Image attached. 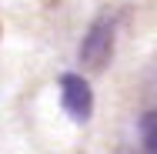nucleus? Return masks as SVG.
Listing matches in <instances>:
<instances>
[{
    "mask_svg": "<svg viewBox=\"0 0 157 154\" xmlns=\"http://www.w3.org/2000/svg\"><path fill=\"white\" fill-rule=\"evenodd\" d=\"M110 50H114V17L104 14L90 24V30L80 40V61L90 70H104L110 61Z\"/></svg>",
    "mask_w": 157,
    "mask_h": 154,
    "instance_id": "1",
    "label": "nucleus"
},
{
    "mask_svg": "<svg viewBox=\"0 0 157 154\" xmlns=\"http://www.w3.org/2000/svg\"><path fill=\"white\" fill-rule=\"evenodd\" d=\"M60 101H63V111H67L74 121H87L90 111H94L90 84H87L80 74H63L60 77Z\"/></svg>",
    "mask_w": 157,
    "mask_h": 154,
    "instance_id": "2",
    "label": "nucleus"
},
{
    "mask_svg": "<svg viewBox=\"0 0 157 154\" xmlns=\"http://www.w3.org/2000/svg\"><path fill=\"white\" fill-rule=\"evenodd\" d=\"M140 131H144L147 154H157V114H147V117L140 121Z\"/></svg>",
    "mask_w": 157,
    "mask_h": 154,
    "instance_id": "3",
    "label": "nucleus"
}]
</instances>
